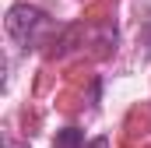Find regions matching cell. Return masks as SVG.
<instances>
[{
	"label": "cell",
	"instance_id": "1",
	"mask_svg": "<svg viewBox=\"0 0 151 148\" xmlns=\"http://www.w3.org/2000/svg\"><path fill=\"white\" fill-rule=\"evenodd\" d=\"M49 32V18L39 11V7H28V4H18L7 11V36L21 46H39L42 36Z\"/></svg>",
	"mask_w": 151,
	"mask_h": 148
},
{
	"label": "cell",
	"instance_id": "2",
	"mask_svg": "<svg viewBox=\"0 0 151 148\" xmlns=\"http://www.w3.org/2000/svg\"><path fill=\"white\" fill-rule=\"evenodd\" d=\"M56 148H84V131H77V127L60 131L56 134Z\"/></svg>",
	"mask_w": 151,
	"mask_h": 148
},
{
	"label": "cell",
	"instance_id": "3",
	"mask_svg": "<svg viewBox=\"0 0 151 148\" xmlns=\"http://www.w3.org/2000/svg\"><path fill=\"white\" fill-rule=\"evenodd\" d=\"M84 148H109V141H106V138H95L91 145H84Z\"/></svg>",
	"mask_w": 151,
	"mask_h": 148
},
{
	"label": "cell",
	"instance_id": "4",
	"mask_svg": "<svg viewBox=\"0 0 151 148\" xmlns=\"http://www.w3.org/2000/svg\"><path fill=\"white\" fill-rule=\"evenodd\" d=\"M4 148H18V145H14V141H7V145H4Z\"/></svg>",
	"mask_w": 151,
	"mask_h": 148
}]
</instances>
